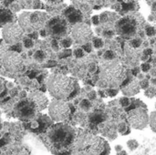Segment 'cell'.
Segmentation results:
<instances>
[{"label":"cell","mask_w":156,"mask_h":155,"mask_svg":"<svg viewBox=\"0 0 156 155\" xmlns=\"http://www.w3.org/2000/svg\"><path fill=\"white\" fill-rule=\"evenodd\" d=\"M75 81L69 77L63 75H53L48 81V90L51 96L61 100L69 98L76 91Z\"/></svg>","instance_id":"cell-1"},{"label":"cell","mask_w":156,"mask_h":155,"mask_svg":"<svg viewBox=\"0 0 156 155\" xmlns=\"http://www.w3.org/2000/svg\"><path fill=\"white\" fill-rule=\"evenodd\" d=\"M131 82V78L127 76V72L121 65H113L105 69L101 74L100 83L103 87L110 89H122Z\"/></svg>","instance_id":"cell-2"},{"label":"cell","mask_w":156,"mask_h":155,"mask_svg":"<svg viewBox=\"0 0 156 155\" xmlns=\"http://www.w3.org/2000/svg\"><path fill=\"white\" fill-rule=\"evenodd\" d=\"M80 152L82 155H109L111 153V147L103 138L89 136L80 143Z\"/></svg>","instance_id":"cell-3"},{"label":"cell","mask_w":156,"mask_h":155,"mask_svg":"<svg viewBox=\"0 0 156 155\" xmlns=\"http://www.w3.org/2000/svg\"><path fill=\"white\" fill-rule=\"evenodd\" d=\"M45 23L44 16L38 12H25L18 17V25L24 32L32 33L40 29Z\"/></svg>","instance_id":"cell-4"},{"label":"cell","mask_w":156,"mask_h":155,"mask_svg":"<svg viewBox=\"0 0 156 155\" xmlns=\"http://www.w3.org/2000/svg\"><path fill=\"white\" fill-rule=\"evenodd\" d=\"M48 137L50 142L56 147H65L69 145L73 137V132L70 128L65 125H56L54 126L48 132Z\"/></svg>","instance_id":"cell-5"},{"label":"cell","mask_w":156,"mask_h":155,"mask_svg":"<svg viewBox=\"0 0 156 155\" xmlns=\"http://www.w3.org/2000/svg\"><path fill=\"white\" fill-rule=\"evenodd\" d=\"M128 123L135 130H144L149 125V114L146 109L136 108L128 111Z\"/></svg>","instance_id":"cell-6"},{"label":"cell","mask_w":156,"mask_h":155,"mask_svg":"<svg viewBox=\"0 0 156 155\" xmlns=\"http://www.w3.org/2000/svg\"><path fill=\"white\" fill-rule=\"evenodd\" d=\"M49 116L56 122H62L69 118L70 114V108L68 103L63 100H53L48 108Z\"/></svg>","instance_id":"cell-7"},{"label":"cell","mask_w":156,"mask_h":155,"mask_svg":"<svg viewBox=\"0 0 156 155\" xmlns=\"http://www.w3.org/2000/svg\"><path fill=\"white\" fill-rule=\"evenodd\" d=\"M3 66L10 73H17L23 69V59L16 51H8L3 57Z\"/></svg>","instance_id":"cell-8"},{"label":"cell","mask_w":156,"mask_h":155,"mask_svg":"<svg viewBox=\"0 0 156 155\" xmlns=\"http://www.w3.org/2000/svg\"><path fill=\"white\" fill-rule=\"evenodd\" d=\"M117 33L124 38L133 37L137 32L136 20L132 17H123L116 24Z\"/></svg>","instance_id":"cell-9"},{"label":"cell","mask_w":156,"mask_h":155,"mask_svg":"<svg viewBox=\"0 0 156 155\" xmlns=\"http://www.w3.org/2000/svg\"><path fill=\"white\" fill-rule=\"evenodd\" d=\"M72 38L80 45H85L90 43L93 37V32L91 28L84 23H78L72 29L71 32Z\"/></svg>","instance_id":"cell-10"},{"label":"cell","mask_w":156,"mask_h":155,"mask_svg":"<svg viewBox=\"0 0 156 155\" xmlns=\"http://www.w3.org/2000/svg\"><path fill=\"white\" fill-rule=\"evenodd\" d=\"M2 35H3L4 40L7 44L16 45L22 39L24 31L19 26V25L13 23V24H8L3 27Z\"/></svg>","instance_id":"cell-11"},{"label":"cell","mask_w":156,"mask_h":155,"mask_svg":"<svg viewBox=\"0 0 156 155\" xmlns=\"http://www.w3.org/2000/svg\"><path fill=\"white\" fill-rule=\"evenodd\" d=\"M37 108L35 104L29 100H25L20 101L14 110L15 115L21 119V120H31L35 117L37 114Z\"/></svg>","instance_id":"cell-12"},{"label":"cell","mask_w":156,"mask_h":155,"mask_svg":"<svg viewBox=\"0 0 156 155\" xmlns=\"http://www.w3.org/2000/svg\"><path fill=\"white\" fill-rule=\"evenodd\" d=\"M47 30L54 37L61 38L68 34V25L66 20L60 17H55L48 23Z\"/></svg>","instance_id":"cell-13"},{"label":"cell","mask_w":156,"mask_h":155,"mask_svg":"<svg viewBox=\"0 0 156 155\" xmlns=\"http://www.w3.org/2000/svg\"><path fill=\"white\" fill-rule=\"evenodd\" d=\"M29 100H31L35 104L37 111H40L46 109L48 104V100L47 97L43 93L38 92V91H34V92L30 93Z\"/></svg>","instance_id":"cell-14"},{"label":"cell","mask_w":156,"mask_h":155,"mask_svg":"<svg viewBox=\"0 0 156 155\" xmlns=\"http://www.w3.org/2000/svg\"><path fill=\"white\" fill-rule=\"evenodd\" d=\"M121 90L125 97H133L140 92L141 90L140 83L137 80H132L128 85L121 89Z\"/></svg>","instance_id":"cell-15"},{"label":"cell","mask_w":156,"mask_h":155,"mask_svg":"<svg viewBox=\"0 0 156 155\" xmlns=\"http://www.w3.org/2000/svg\"><path fill=\"white\" fill-rule=\"evenodd\" d=\"M15 15L8 9H0V26H5L8 24H13Z\"/></svg>","instance_id":"cell-16"},{"label":"cell","mask_w":156,"mask_h":155,"mask_svg":"<svg viewBox=\"0 0 156 155\" xmlns=\"http://www.w3.org/2000/svg\"><path fill=\"white\" fill-rule=\"evenodd\" d=\"M66 15L68 16L69 17V20L70 22H73V23H76V22H80L81 20V13L78 10H74L72 8H69L67 12H66Z\"/></svg>","instance_id":"cell-17"},{"label":"cell","mask_w":156,"mask_h":155,"mask_svg":"<svg viewBox=\"0 0 156 155\" xmlns=\"http://www.w3.org/2000/svg\"><path fill=\"white\" fill-rule=\"evenodd\" d=\"M122 7L123 12L128 11H134L139 9V5L137 2L134 1H128V2H122Z\"/></svg>","instance_id":"cell-18"},{"label":"cell","mask_w":156,"mask_h":155,"mask_svg":"<svg viewBox=\"0 0 156 155\" xmlns=\"http://www.w3.org/2000/svg\"><path fill=\"white\" fill-rule=\"evenodd\" d=\"M118 132L121 133V135H128L131 133V129L130 127L127 125L126 122H121L119 125H118Z\"/></svg>","instance_id":"cell-19"},{"label":"cell","mask_w":156,"mask_h":155,"mask_svg":"<svg viewBox=\"0 0 156 155\" xmlns=\"http://www.w3.org/2000/svg\"><path fill=\"white\" fill-rule=\"evenodd\" d=\"M149 125L152 131L156 133V111L149 115Z\"/></svg>","instance_id":"cell-20"},{"label":"cell","mask_w":156,"mask_h":155,"mask_svg":"<svg viewBox=\"0 0 156 155\" xmlns=\"http://www.w3.org/2000/svg\"><path fill=\"white\" fill-rule=\"evenodd\" d=\"M126 145H127V147L129 148L130 151H135L139 147V143H138L137 140L132 139V140H129L126 143Z\"/></svg>","instance_id":"cell-21"},{"label":"cell","mask_w":156,"mask_h":155,"mask_svg":"<svg viewBox=\"0 0 156 155\" xmlns=\"http://www.w3.org/2000/svg\"><path fill=\"white\" fill-rule=\"evenodd\" d=\"M120 103L121 105L124 108V109H127L128 107H130L131 103H132V100L131 99H129L128 97H122L120 99Z\"/></svg>","instance_id":"cell-22"},{"label":"cell","mask_w":156,"mask_h":155,"mask_svg":"<svg viewBox=\"0 0 156 155\" xmlns=\"http://www.w3.org/2000/svg\"><path fill=\"white\" fill-rule=\"evenodd\" d=\"M34 58H35L36 60H37V61H39V62H42V61L46 58V54H45L43 51L38 50V51H37V52L35 53Z\"/></svg>","instance_id":"cell-23"},{"label":"cell","mask_w":156,"mask_h":155,"mask_svg":"<svg viewBox=\"0 0 156 155\" xmlns=\"http://www.w3.org/2000/svg\"><path fill=\"white\" fill-rule=\"evenodd\" d=\"M103 58H104L105 59L112 60V59H113V58H116V54H115V52H113L112 50H107V51L104 53Z\"/></svg>","instance_id":"cell-24"},{"label":"cell","mask_w":156,"mask_h":155,"mask_svg":"<svg viewBox=\"0 0 156 155\" xmlns=\"http://www.w3.org/2000/svg\"><path fill=\"white\" fill-rule=\"evenodd\" d=\"M80 107H81V109H82L83 111H88L90 109L91 104H90V100H83L80 102Z\"/></svg>","instance_id":"cell-25"},{"label":"cell","mask_w":156,"mask_h":155,"mask_svg":"<svg viewBox=\"0 0 156 155\" xmlns=\"http://www.w3.org/2000/svg\"><path fill=\"white\" fill-rule=\"evenodd\" d=\"M145 32H146V35H147L148 37H154L156 34V28L154 26H149L146 27Z\"/></svg>","instance_id":"cell-26"},{"label":"cell","mask_w":156,"mask_h":155,"mask_svg":"<svg viewBox=\"0 0 156 155\" xmlns=\"http://www.w3.org/2000/svg\"><path fill=\"white\" fill-rule=\"evenodd\" d=\"M145 96L148 97V98H154L156 95V90L154 88H148L146 90H145Z\"/></svg>","instance_id":"cell-27"},{"label":"cell","mask_w":156,"mask_h":155,"mask_svg":"<svg viewBox=\"0 0 156 155\" xmlns=\"http://www.w3.org/2000/svg\"><path fill=\"white\" fill-rule=\"evenodd\" d=\"M103 41L101 38H98V37H95L93 38V46L96 48H101L103 47Z\"/></svg>","instance_id":"cell-28"},{"label":"cell","mask_w":156,"mask_h":155,"mask_svg":"<svg viewBox=\"0 0 156 155\" xmlns=\"http://www.w3.org/2000/svg\"><path fill=\"white\" fill-rule=\"evenodd\" d=\"M131 45H132L133 48H139L142 45V40L140 38H134V39H133L131 41Z\"/></svg>","instance_id":"cell-29"},{"label":"cell","mask_w":156,"mask_h":155,"mask_svg":"<svg viewBox=\"0 0 156 155\" xmlns=\"http://www.w3.org/2000/svg\"><path fill=\"white\" fill-rule=\"evenodd\" d=\"M139 83H140L141 89H143V90H147L149 88V86H150L148 79H142Z\"/></svg>","instance_id":"cell-30"},{"label":"cell","mask_w":156,"mask_h":155,"mask_svg":"<svg viewBox=\"0 0 156 155\" xmlns=\"http://www.w3.org/2000/svg\"><path fill=\"white\" fill-rule=\"evenodd\" d=\"M107 94L110 96V97H114V96H116L117 94H118V92H119V90L118 89H108L107 90Z\"/></svg>","instance_id":"cell-31"},{"label":"cell","mask_w":156,"mask_h":155,"mask_svg":"<svg viewBox=\"0 0 156 155\" xmlns=\"http://www.w3.org/2000/svg\"><path fill=\"white\" fill-rule=\"evenodd\" d=\"M141 69H142L143 72H145L146 73V72H148L151 69V65L149 63H143L141 65Z\"/></svg>","instance_id":"cell-32"},{"label":"cell","mask_w":156,"mask_h":155,"mask_svg":"<svg viewBox=\"0 0 156 155\" xmlns=\"http://www.w3.org/2000/svg\"><path fill=\"white\" fill-rule=\"evenodd\" d=\"M74 55L77 57V58H81L84 56V52H83V49L81 48H77L74 50Z\"/></svg>","instance_id":"cell-33"},{"label":"cell","mask_w":156,"mask_h":155,"mask_svg":"<svg viewBox=\"0 0 156 155\" xmlns=\"http://www.w3.org/2000/svg\"><path fill=\"white\" fill-rule=\"evenodd\" d=\"M24 45H25V47L26 48H32L33 47V41L31 40V39H25V41H24Z\"/></svg>","instance_id":"cell-34"},{"label":"cell","mask_w":156,"mask_h":155,"mask_svg":"<svg viewBox=\"0 0 156 155\" xmlns=\"http://www.w3.org/2000/svg\"><path fill=\"white\" fill-rule=\"evenodd\" d=\"M71 44H72V41L69 38H67V39L63 40V42H62V45H63L64 48H69Z\"/></svg>","instance_id":"cell-35"},{"label":"cell","mask_w":156,"mask_h":155,"mask_svg":"<svg viewBox=\"0 0 156 155\" xmlns=\"http://www.w3.org/2000/svg\"><path fill=\"white\" fill-rule=\"evenodd\" d=\"M91 20H92V23H93V25H99V23H100V16H92V18H91Z\"/></svg>","instance_id":"cell-36"},{"label":"cell","mask_w":156,"mask_h":155,"mask_svg":"<svg viewBox=\"0 0 156 155\" xmlns=\"http://www.w3.org/2000/svg\"><path fill=\"white\" fill-rule=\"evenodd\" d=\"M83 48H84V50L86 51V52H90L91 51V44L90 43H88V44H85V45H83Z\"/></svg>","instance_id":"cell-37"},{"label":"cell","mask_w":156,"mask_h":155,"mask_svg":"<svg viewBox=\"0 0 156 155\" xmlns=\"http://www.w3.org/2000/svg\"><path fill=\"white\" fill-rule=\"evenodd\" d=\"M144 56L149 57V56H151L153 54V49L152 48H145L144 50Z\"/></svg>","instance_id":"cell-38"},{"label":"cell","mask_w":156,"mask_h":155,"mask_svg":"<svg viewBox=\"0 0 156 155\" xmlns=\"http://www.w3.org/2000/svg\"><path fill=\"white\" fill-rule=\"evenodd\" d=\"M51 46L54 48V50H58L59 49V46H58V43L57 42V40H53L52 43H51Z\"/></svg>","instance_id":"cell-39"},{"label":"cell","mask_w":156,"mask_h":155,"mask_svg":"<svg viewBox=\"0 0 156 155\" xmlns=\"http://www.w3.org/2000/svg\"><path fill=\"white\" fill-rule=\"evenodd\" d=\"M139 72H140V69H139V68H134V69L132 70V74H133V76H135V77L139 74Z\"/></svg>","instance_id":"cell-40"},{"label":"cell","mask_w":156,"mask_h":155,"mask_svg":"<svg viewBox=\"0 0 156 155\" xmlns=\"http://www.w3.org/2000/svg\"><path fill=\"white\" fill-rule=\"evenodd\" d=\"M114 150H115V152H116V153H120L121 151H122V150H123V148H122V145L118 144V145H116V146L114 147Z\"/></svg>","instance_id":"cell-41"},{"label":"cell","mask_w":156,"mask_h":155,"mask_svg":"<svg viewBox=\"0 0 156 155\" xmlns=\"http://www.w3.org/2000/svg\"><path fill=\"white\" fill-rule=\"evenodd\" d=\"M116 155H128V154H127V152H126V151L122 150V151H121L120 153H117Z\"/></svg>","instance_id":"cell-42"},{"label":"cell","mask_w":156,"mask_h":155,"mask_svg":"<svg viewBox=\"0 0 156 155\" xmlns=\"http://www.w3.org/2000/svg\"><path fill=\"white\" fill-rule=\"evenodd\" d=\"M89 97H90V100L94 99V98H95V92H94V91H92V93H90V94L89 95Z\"/></svg>","instance_id":"cell-43"},{"label":"cell","mask_w":156,"mask_h":155,"mask_svg":"<svg viewBox=\"0 0 156 155\" xmlns=\"http://www.w3.org/2000/svg\"><path fill=\"white\" fill-rule=\"evenodd\" d=\"M156 9V2L154 3V5H153V11H154Z\"/></svg>","instance_id":"cell-44"},{"label":"cell","mask_w":156,"mask_h":155,"mask_svg":"<svg viewBox=\"0 0 156 155\" xmlns=\"http://www.w3.org/2000/svg\"><path fill=\"white\" fill-rule=\"evenodd\" d=\"M152 83L156 86V79H152Z\"/></svg>","instance_id":"cell-45"},{"label":"cell","mask_w":156,"mask_h":155,"mask_svg":"<svg viewBox=\"0 0 156 155\" xmlns=\"http://www.w3.org/2000/svg\"><path fill=\"white\" fill-rule=\"evenodd\" d=\"M41 36H46V31H45V30H44V31H43V30L41 31Z\"/></svg>","instance_id":"cell-46"},{"label":"cell","mask_w":156,"mask_h":155,"mask_svg":"<svg viewBox=\"0 0 156 155\" xmlns=\"http://www.w3.org/2000/svg\"><path fill=\"white\" fill-rule=\"evenodd\" d=\"M1 127H2V125H1V123H0V129H1Z\"/></svg>","instance_id":"cell-47"}]
</instances>
